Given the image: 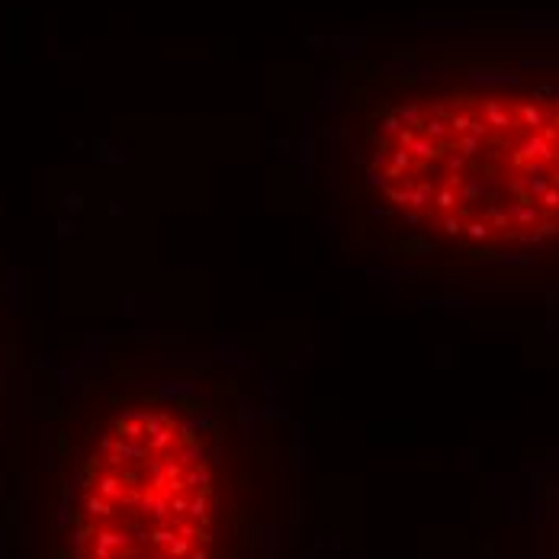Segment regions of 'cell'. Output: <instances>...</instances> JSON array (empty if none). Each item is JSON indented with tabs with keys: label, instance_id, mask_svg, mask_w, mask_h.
<instances>
[{
	"label": "cell",
	"instance_id": "1",
	"mask_svg": "<svg viewBox=\"0 0 559 559\" xmlns=\"http://www.w3.org/2000/svg\"><path fill=\"white\" fill-rule=\"evenodd\" d=\"M71 559H215L219 488L206 434L164 405L125 408L87 447Z\"/></svg>",
	"mask_w": 559,
	"mask_h": 559
},
{
	"label": "cell",
	"instance_id": "2",
	"mask_svg": "<svg viewBox=\"0 0 559 559\" xmlns=\"http://www.w3.org/2000/svg\"><path fill=\"white\" fill-rule=\"evenodd\" d=\"M469 84L473 87H518L521 84V74L518 71H473L469 74Z\"/></svg>",
	"mask_w": 559,
	"mask_h": 559
}]
</instances>
